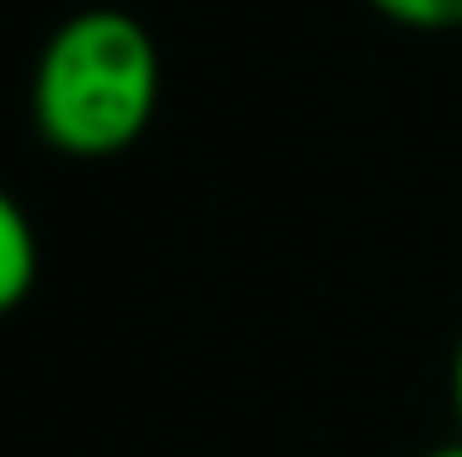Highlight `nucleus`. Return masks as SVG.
I'll return each mask as SVG.
<instances>
[{
    "mask_svg": "<svg viewBox=\"0 0 462 457\" xmlns=\"http://www.w3.org/2000/svg\"><path fill=\"white\" fill-rule=\"evenodd\" d=\"M162 54L140 16L87 5L65 16L32 65V124L70 162L124 156L156 118Z\"/></svg>",
    "mask_w": 462,
    "mask_h": 457,
    "instance_id": "obj_1",
    "label": "nucleus"
},
{
    "mask_svg": "<svg viewBox=\"0 0 462 457\" xmlns=\"http://www.w3.org/2000/svg\"><path fill=\"white\" fill-rule=\"evenodd\" d=\"M38 285V231L27 210L0 189V318L16 312Z\"/></svg>",
    "mask_w": 462,
    "mask_h": 457,
    "instance_id": "obj_2",
    "label": "nucleus"
},
{
    "mask_svg": "<svg viewBox=\"0 0 462 457\" xmlns=\"http://www.w3.org/2000/svg\"><path fill=\"white\" fill-rule=\"evenodd\" d=\"M365 5L409 33H457L462 27V0H365Z\"/></svg>",
    "mask_w": 462,
    "mask_h": 457,
    "instance_id": "obj_3",
    "label": "nucleus"
},
{
    "mask_svg": "<svg viewBox=\"0 0 462 457\" xmlns=\"http://www.w3.org/2000/svg\"><path fill=\"white\" fill-rule=\"evenodd\" d=\"M452 409H457V436H462V340L457 355H452Z\"/></svg>",
    "mask_w": 462,
    "mask_h": 457,
    "instance_id": "obj_4",
    "label": "nucleus"
},
{
    "mask_svg": "<svg viewBox=\"0 0 462 457\" xmlns=\"http://www.w3.org/2000/svg\"><path fill=\"white\" fill-rule=\"evenodd\" d=\"M425 457H462V436H457V442H447V447H430Z\"/></svg>",
    "mask_w": 462,
    "mask_h": 457,
    "instance_id": "obj_5",
    "label": "nucleus"
}]
</instances>
